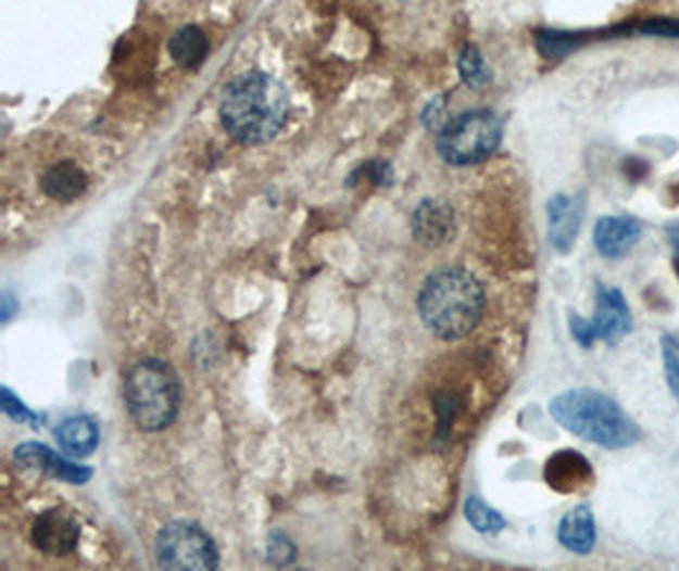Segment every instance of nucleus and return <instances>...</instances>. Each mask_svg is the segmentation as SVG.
<instances>
[{"instance_id": "f257e3e1", "label": "nucleus", "mask_w": 679, "mask_h": 571, "mask_svg": "<svg viewBox=\"0 0 679 571\" xmlns=\"http://www.w3.org/2000/svg\"><path fill=\"white\" fill-rule=\"evenodd\" d=\"M219 119L227 135L242 145H263L282 130L288 119V92L278 79L248 72L224 89Z\"/></svg>"}, {"instance_id": "f03ea898", "label": "nucleus", "mask_w": 679, "mask_h": 571, "mask_svg": "<svg viewBox=\"0 0 679 571\" xmlns=\"http://www.w3.org/2000/svg\"><path fill=\"white\" fill-rule=\"evenodd\" d=\"M417 310L425 328L443 341H458L471 333L487 310L483 284L461 267H445L425 280Z\"/></svg>"}, {"instance_id": "7ed1b4c3", "label": "nucleus", "mask_w": 679, "mask_h": 571, "mask_svg": "<svg viewBox=\"0 0 679 571\" xmlns=\"http://www.w3.org/2000/svg\"><path fill=\"white\" fill-rule=\"evenodd\" d=\"M555 422L576 437L606 449L631 447L639 440V427L611 396L595 389H570L550 402Z\"/></svg>"}, {"instance_id": "20e7f679", "label": "nucleus", "mask_w": 679, "mask_h": 571, "mask_svg": "<svg viewBox=\"0 0 679 571\" xmlns=\"http://www.w3.org/2000/svg\"><path fill=\"white\" fill-rule=\"evenodd\" d=\"M128 411L143 432H161L174 424L181 407V384L174 368L163 360L146 358L130 366L123 384Z\"/></svg>"}, {"instance_id": "39448f33", "label": "nucleus", "mask_w": 679, "mask_h": 571, "mask_svg": "<svg viewBox=\"0 0 679 571\" xmlns=\"http://www.w3.org/2000/svg\"><path fill=\"white\" fill-rule=\"evenodd\" d=\"M502 142V123L494 112L471 110L451 119L438 138V153L451 165H476Z\"/></svg>"}, {"instance_id": "423d86ee", "label": "nucleus", "mask_w": 679, "mask_h": 571, "mask_svg": "<svg viewBox=\"0 0 679 571\" xmlns=\"http://www.w3.org/2000/svg\"><path fill=\"white\" fill-rule=\"evenodd\" d=\"M163 569H216L219 551L212 536L197 523H168L155 541Z\"/></svg>"}, {"instance_id": "0eeeda50", "label": "nucleus", "mask_w": 679, "mask_h": 571, "mask_svg": "<svg viewBox=\"0 0 679 571\" xmlns=\"http://www.w3.org/2000/svg\"><path fill=\"white\" fill-rule=\"evenodd\" d=\"M591 322L595 341H603L608 345L621 343L631 333V310L624 292L618 288L599 284V290H595V315Z\"/></svg>"}, {"instance_id": "6e6552de", "label": "nucleus", "mask_w": 679, "mask_h": 571, "mask_svg": "<svg viewBox=\"0 0 679 571\" xmlns=\"http://www.w3.org/2000/svg\"><path fill=\"white\" fill-rule=\"evenodd\" d=\"M34 546L49 556H64L79 544V525L62 508H49L34 521Z\"/></svg>"}, {"instance_id": "1a4fd4ad", "label": "nucleus", "mask_w": 679, "mask_h": 571, "mask_svg": "<svg viewBox=\"0 0 679 571\" xmlns=\"http://www.w3.org/2000/svg\"><path fill=\"white\" fill-rule=\"evenodd\" d=\"M16 462L24 465L28 470L36 472H47V475L64 480V483H87L92 478V470L81 468V465L66 460V457L51 453L47 445H39V442H24V445L16 447Z\"/></svg>"}, {"instance_id": "9d476101", "label": "nucleus", "mask_w": 679, "mask_h": 571, "mask_svg": "<svg viewBox=\"0 0 679 571\" xmlns=\"http://www.w3.org/2000/svg\"><path fill=\"white\" fill-rule=\"evenodd\" d=\"M641 239V224L631 216H603L593 229V242L606 259H621Z\"/></svg>"}, {"instance_id": "9b49d317", "label": "nucleus", "mask_w": 679, "mask_h": 571, "mask_svg": "<svg viewBox=\"0 0 679 571\" xmlns=\"http://www.w3.org/2000/svg\"><path fill=\"white\" fill-rule=\"evenodd\" d=\"M413 234L425 246H440L456 234V216L445 201H423L413 214Z\"/></svg>"}, {"instance_id": "f8f14e48", "label": "nucleus", "mask_w": 679, "mask_h": 571, "mask_svg": "<svg viewBox=\"0 0 679 571\" xmlns=\"http://www.w3.org/2000/svg\"><path fill=\"white\" fill-rule=\"evenodd\" d=\"M550 216V242L559 254H568L576 244L580 221H583V204L573 196H555L548 204Z\"/></svg>"}, {"instance_id": "ddd939ff", "label": "nucleus", "mask_w": 679, "mask_h": 571, "mask_svg": "<svg viewBox=\"0 0 679 571\" xmlns=\"http://www.w3.org/2000/svg\"><path fill=\"white\" fill-rule=\"evenodd\" d=\"M544 480L559 493H573L591 483L593 470L583 455L565 449V453L550 457L548 468H544Z\"/></svg>"}, {"instance_id": "4468645a", "label": "nucleus", "mask_w": 679, "mask_h": 571, "mask_svg": "<svg viewBox=\"0 0 679 571\" xmlns=\"http://www.w3.org/2000/svg\"><path fill=\"white\" fill-rule=\"evenodd\" d=\"M557 541L573 554H591L595 546V516L588 506H576L557 525Z\"/></svg>"}, {"instance_id": "2eb2a0df", "label": "nucleus", "mask_w": 679, "mask_h": 571, "mask_svg": "<svg viewBox=\"0 0 679 571\" xmlns=\"http://www.w3.org/2000/svg\"><path fill=\"white\" fill-rule=\"evenodd\" d=\"M41 188L49 199L62 201V204H70V201L79 199L81 193H85L87 173L81 170L74 161L54 163L41 176Z\"/></svg>"}, {"instance_id": "dca6fc26", "label": "nucleus", "mask_w": 679, "mask_h": 571, "mask_svg": "<svg viewBox=\"0 0 679 571\" xmlns=\"http://www.w3.org/2000/svg\"><path fill=\"white\" fill-rule=\"evenodd\" d=\"M56 442L62 445L66 455L87 457L95 453L97 442H100V432H97V424L92 419L85 415H74L59 424Z\"/></svg>"}, {"instance_id": "f3484780", "label": "nucleus", "mask_w": 679, "mask_h": 571, "mask_svg": "<svg viewBox=\"0 0 679 571\" xmlns=\"http://www.w3.org/2000/svg\"><path fill=\"white\" fill-rule=\"evenodd\" d=\"M168 51L178 66H184V69H197L209 54V41L201 28L184 26L171 36Z\"/></svg>"}, {"instance_id": "a211bd4d", "label": "nucleus", "mask_w": 679, "mask_h": 571, "mask_svg": "<svg viewBox=\"0 0 679 571\" xmlns=\"http://www.w3.org/2000/svg\"><path fill=\"white\" fill-rule=\"evenodd\" d=\"M458 72H461V79L466 81L468 87L474 89H481L489 85L491 79V72L487 62H483V56L479 54V49L476 47H466L464 54H461V62H458Z\"/></svg>"}, {"instance_id": "6ab92c4d", "label": "nucleus", "mask_w": 679, "mask_h": 571, "mask_svg": "<svg viewBox=\"0 0 679 571\" xmlns=\"http://www.w3.org/2000/svg\"><path fill=\"white\" fill-rule=\"evenodd\" d=\"M466 518H468V523H471L479 533H499L506 525L504 516L496 513L494 508H489L487 503L479 500V498L466 500Z\"/></svg>"}, {"instance_id": "aec40b11", "label": "nucleus", "mask_w": 679, "mask_h": 571, "mask_svg": "<svg viewBox=\"0 0 679 571\" xmlns=\"http://www.w3.org/2000/svg\"><path fill=\"white\" fill-rule=\"evenodd\" d=\"M662 358H664V376H667V386L679 404V338L662 335Z\"/></svg>"}, {"instance_id": "412c9836", "label": "nucleus", "mask_w": 679, "mask_h": 571, "mask_svg": "<svg viewBox=\"0 0 679 571\" xmlns=\"http://www.w3.org/2000/svg\"><path fill=\"white\" fill-rule=\"evenodd\" d=\"M641 34L649 36H667V39H679V18H649L639 26Z\"/></svg>"}, {"instance_id": "4be33fe9", "label": "nucleus", "mask_w": 679, "mask_h": 571, "mask_svg": "<svg viewBox=\"0 0 679 571\" xmlns=\"http://www.w3.org/2000/svg\"><path fill=\"white\" fill-rule=\"evenodd\" d=\"M3 411L9 417L16 419V422H34V415L26 409L24 402H18L16 396H13V392L9 386H3Z\"/></svg>"}, {"instance_id": "5701e85b", "label": "nucleus", "mask_w": 679, "mask_h": 571, "mask_svg": "<svg viewBox=\"0 0 679 571\" xmlns=\"http://www.w3.org/2000/svg\"><path fill=\"white\" fill-rule=\"evenodd\" d=\"M570 333L576 341L583 345V348H591L595 343V333H593V322L580 318V315H570Z\"/></svg>"}, {"instance_id": "b1692460", "label": "nucleus", "mask_w": 679, "mask_h": 571, "mask_svg": "<svg viewBox=\"0 0 679 571\" xmlns=\"http://www.w3.org/2000/svg\"><path fill=\"white\" fill-rule=\"evenodd\" d=\"M667 237H669L671 246H675V257H679V224H677V227H669Z\"/></svg>"}, {"instance_id": "393cba45", "label": "nucleus", "mask_w": 679, "mask_h": 571, "mask_svg": "<svg viewBox=\"0 0 679 571\" xmlns=\"http://www.w3.org/2000/svg\"><path fill=\"white\" fill-rule=\"evenodd\" d=\"M675 272H677V277H679V257H675Z\"/></svg>"}]
</instances>
